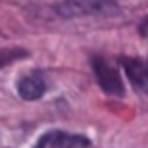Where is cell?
Wrapping results in <instances>:
<instances>
[{"mask_svg": "<svg viewBox=\"0 0 148 148\" xmlns=\"http://www.w3.org/2000/svg\"><path fill=\"white\" fill-rule=\"evenodd\" d=\"M124 69H126L130 81L133 83V86H137L139 90L146 88V66L141 58H124L122 60Z\"/></svg>", "mask_w": 148, "mask_h": 148, "instance_id": "cell-5", "label": "cell"}, {"mask_svg": "<svg viewBox=\"0 0 148 148\" xmlns=\"http://www.w3.org/2000/svg\"><path fill=\"white\" fill-rule=\"evenodd\" d=\"M62 17H83V15H111L116 13L114 0H62L56 6Z\"/></svg>", "mask_w": 148, "mask_h": 148, "instance_id": "cell-1", "label": "cell"}, {"mask_svg": "<svg viewBox=\"0 0 148 148\" xmlns=\"http://www.w3.org/2000/svg\"><path fill=\"white\" fill-rule=\"evenodd\" d=\"M26 56H28V53L23 51V49H2L0 51V68L11 64V62H15V60L26 58Z\"/></svg>", "mask_w": 148, "mask_h": 148, "instance_id": "cell-6", "label": "cell"}, {"mask_svg": "<svg viewBox=\"0 0 148 148\" xmlns=\"http://www.w3.org/2000/svg\"><path fill=\"white\" fill-rule=\"evenodd\" d=\"M45 92V81L41 75L38 73H32V75H26L25 79H21L19 83V94H21L23 99H28V101H34V99H40Z\"/></svg>", "mask_w": 148, "mask_h": 148, "instance_id": "cell-4", "label": "cell"}, {"mask_svg": "<svg viewBox=\"0 0 148 148\" xmlns=\"http://www.w3.org/2000/svg\"><path fill=\"white\" fill-rule=\"evenodd\" d=\"M92 66H94V73L98 77L99 86L107 94H112V96L124 94V84H122V79H120L116 68H112L105 58H99V56H96L92 60Z\"/></svg>", "mask_w": 148, "mask_h": 148, "instance_id": "cell-2", "label": "cell"}, {"mask_svg": "<svg viewBox=\"0 0 148 148\" xmlns=\"http://www.w3.org/2000/svg\"><path fill=\"white\" fill-rule=\"evenodd\" d=\"M36 148H90V141L83 135H69L64 131H51L43 135Z\"/></svg>", "mask_w": 148, "mask_h": 148, "instance_id": "cell-3", "label": "cell"}]
</instances>
